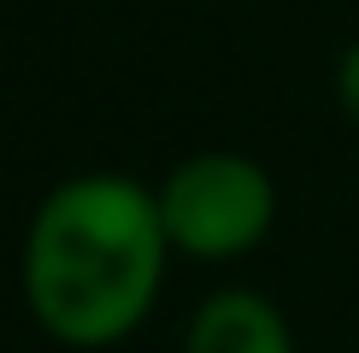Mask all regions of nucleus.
I'll return each mask as SVG.
<instances>
[{"mask_svg": "<svg viewBox=\"0 0 359 353\" xmlns=\"http://www.w3.org/2000/svg\"><path fill=\"white\" fill-rule=\"evenodd\" d=\"M159 195L124 171H83L41 195L24 230V306L59 347H112L142 330L165 283Z\"/></svg>", "mask_w": 359, "mask_h": 353, "instance_id": "1", "label": "nucleus"}, {"mask_svg": "<svg viewBox=\"0 0 359 353\" xmlns=\"http://www.w3.org/2000/svg\"><path fill=\"white\" fill-rule=\"evenodd\" d=\"M159 218H165L171 254H189L201 265H230L253 254L277 224V183L259 159L206 147L189 153L159 176Z\"/></svg>", "mask_w": 359, "mask_h": 353, "instance_id": "2", "label": "nucleus"}, {"mask_svg": "<svg viewBox=\"0 0 359 353\" xmlns=\"http://www.w3.org/2000/svg\"><path fill=\"white\" fill-rule=\"evenodd\" d=\"M183 353H294V330L259 289H218L189 318Z\"/></svg>", "mask_w": 359, "mask_h": 353, "instance_id": "3", "label": "nucleus"}, {"mask_svg": "<svg viewBox=\"0 0 359 353\" xmlns=\"http://www.w3.org/2000/svg\"><path fill=\"white\" fill-rule=\"evenodd\" d=\"M336 106L348 112V124L359 130V41H348V53H341V65H336Z\"/></svg>", "mask_w": 359, "mask_h": 353, "instance_id": "4", "label": "nucleus"}]
</instances>
